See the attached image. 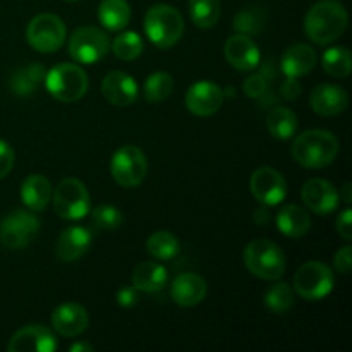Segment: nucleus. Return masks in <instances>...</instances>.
<instances>
[{"label": "nucleus", "instance_id": "33", "mask_svg": "<svg viewBox=\"0 0 352 352\" xmlns=\"http://www.w3.org/2000/svg\"><path fill=\"white\" fill-rule=\"evenodd\" d=\"M265 306L272 313L277 315H285L294 306V292L287 284H274L267 292H265Z\"/></svg>", "mask_w": 352, "mask_h": 352}, {"label": "nucleus", "instance_id": "35", "mask_svg": "<svg viewBox=\"0 0 352 352\" xmlns=\"http://www.w3.org/2000/svg\"><path fill=\"white\" fill-rule=\"evenodd\" d=\"M144 43L141 40V36L133 31H127V33H120L119 36H116V40L112 41V52L117 58L120 60H134V58L140 57L143 54Z\"/></svg>", "mask_w": 352, "mask_h": 352}, {"label": "nucleus", "instance_id": "30", "mask_svg": "<svg viewBox=\"0 0 352 352\" xmlns=\"http://www.w3.org/2000/svg\"><path fill=\"white\" fill-rule=\"evenodd\" d=\"M323 71L332 78L344 79L351 74L352 58L351 52L346 47H332L322 55Z\"/></svg>", "mask_w": 352, "mask_h": 352}, {"label": "nucleus", "instance_id": "26", "mask_svg": "<svg viewBox=\"0 0 352 352\" xmlns=\"http://www.w3.org/2000/svg\"><path fill=\"white\" fill-rule=\"evenodd\" d=\"M98 19L109 31H120L129 24L131 7L127 0H102L98 7Z\"/></svg>", "mask_w": 352, "mask_h": 352}, {"label": "nucleus", "instance_id": "31", "mask_svg": "<svg viewBox=\"0 0 352 352\" xmlns=\"http://www.w3.org/2000/svg\"><path fill=\"white\" fill-rule=\"evenodd\" d=\"M146 250L155 260L168 261L177 256L181 246L174 234L167 232V230H158V232L151 234L150 239L146 241Z\"/></svg>", "mask_w": 352, "mask_h": 352}, {"label": "nucleus", "instance_id": "45", "mask_svg": "<svg viewBox=\"0 0 352 352\" xmlns=\"http://www.w3.org/2000/svg\"><path fill=\"white\" fill-rule=\"evenodd\" d=\"M65 2H76V0H65Z\"/></svg>", "mask_w": 352, "mask_h": 352}, {"label": "nucleus", "instance_id": "18", "mask_svg": "<svg viewBox=\"0 0 352 352\" xmlns=\"http://www.w3.org/2000/svg\"><path fill=\"white\" fill-rule=\"evenodd\" d=\"M102 93L112 105L129 107L138 100L136 81L122 71H112L103 78Z\"/></svg>", "mask_w": 352, "mask_h": 352}, {"label": "nucleus", "instance_id": "41", "mask_svg": "<svg viewBox=\"0 0 352 352\" xmlns=\"http://www.w3.org/2000/svg\"><path fill=\"white\" fill-rule=\"evenodd\" d=\"M136 301L138 294L134 287H122L117 292V302H119L120 306H124V308H129V306L136 305Z\"/></svg>", "mask_w": 352, "mask_h": 352}, {"label": "nucleus", "instance_id": "24", "mask_svg": "<svg viewBox=\"0 0 352 352\" xmlns=\"http://www.w3.org/2000/svg\"><path fill=\"white\" fill-rule=\"evenodd\" d=\"M277 227L284 236L302 237L311 229V217L298 205H287L278 212Z\"/></svg>", "mask_w": 352, "mask_h": 352}, {"label": "nucleus", "instance_id": "42", "mask_svg": "<svg viewBox=\"0 0 352 352\" xmlns=\"http://www.w3.org/2000/svg\"><path fill=\"white\" fill-rule=\"evenodd\" d=\"M299 93H301V85L298 82V79L287 78V81L282 85V95H284L285 98L292 100L296 98V96H299Z\"/></svg>", "mask_w": 352, "mask_h": 352}, {"label": "nucleus", "instance_id": "32", "mask_svg": "<svg viewBox=\"0 0 352 352\" xmlns=\"http://www.w3.org/2000/svg\"><path fill=\"white\" fill-rule=\"evenodd\" d=\"M174 91V79L168 72L158 71L153 72L150 78L144 81L143 95L144 100L150 103H160L167 100Z\"/></svg>", "mask_w": 352, "mask_h": 352}, {"label": "nucleus", "instance_id": "6", "mask_svg": "<svg viewBox=\"0 0 352 352\" xmlns=\"http://www.w3.org/2000/svg\"><path fill=\"white\" fill-rule=\"evenodd\" d=\"M110 172H112L113 181L122 188H138L146 177V157L138 146L126 144L113 153L112 162H110Z\"/></svg>", "mask_w": 352, "mask_h": 352}, {"label": "nucleus", "instance_id": "13", "mask_svg": "<svg viewBox=\"0 0 352 352\" xmlns=\"http://www.w3.org/2000/svg\"><path fill=\"white\" fill-rule=\"evenodd\" d=\"M186 107L198 117H210L219 112L223 103V91L219 85L210 81L195 82L186 93Z\"/></svg>", "mask_w": 352, "mask_h": 352}, {"label": "nucleus", "instance_id": "38", "mask_svg": "<svg viewBox=\"0 0 352 352\" xmlns=\"http://www.w3.org/2000/svg\"><path fill=\"white\" fill-rule=\"evenodd\" d=\"M14 167V151L9 143L0 140V179L7 177Z\"/></svg>", "mask_w": 352, "mask_h": 352}, {"label": "nucleus", "instance_id": "43", "mask_svg": "<svg viewBox=\"0 0 352 352\" xmlns=\"http://www.w3.org/2000/svg\"><path fill=\"white\" fill-rule=\"evenodd\" d=\"M339 198H342L344 203L351 205V201H352V186L349 184V182H346V184L342 186V191L339 192Z\"/></svg>", "mask_w": 352, "mask_h": 352}, {"label": "nucleus", "instance_id": "5", "mask_svg": "<svg viewBox=\"0 0 352 352\" xmlns=\"http://www.w3.org/2000/svg\"><path fill=\"white\" fill-rule=\"evenodd\" d=\"M47 91L55 100L72 103L81 100L88 91V76L76 64H58L45 74Z\"/></svg>", "mask_w": 352, "mask_h": 352}, {"label": "nucleus", "instance_id": "16", "mask_svg": "<svg viewBox=\"0 0 352 352\" xmlns=\"http://www.w3.org/2000/svg\"><path fill=\"white\" fill-rule=\"evenodd\" d=\"M227 62L237 71H253L260 64V48L248 34H234L223 45Z\"/></svg>", "mask_w": 352, "mask_h": 352}, {"label": "nucleus", "instance_id": "37", "mask_svg": "<svg viewBox=\"0 0 352 352\" xmlns=\"http://www.w3.org/2000/svg\"><path fill=\"white\" fill-rule=\"evenodd\" d=\"M267 86L268 82L267 79H265V76L254 74V76H250V78L244 81L243 89L250 98H260V96L265 95V91H267Z\"/></svg>", "mask_w": 352, "mask_h": 352}, {"label": "nucleus", "instance_id": "3", "mask_svg": "<svg viewBox=\"0 0 352 352\" xmlns=\"http://www.w3.org/2000/svg\"><path fill=\"white\" fill-rule=\"evenodd\" d=\"M144 31L155 47L170 48L181 40L184 33V19L175 7L157 3L150 7L144 16Z\"/></svg>", "mask_w": 352, "mask_h": 352}, {"label": "nucleus", "instance_id": "20", "mask_svg": "<svg viewBox=\"0 0 352 352\" xmlns=\"http://www.w3.org/2000/svg\"><path fill=\"white\" fill-rule=\"evenodd\" d=\"M208 285L206 280L198 274H181L174 278L170 285V296L179 306L184 308H192L199 305L206 298Z\"/></svg>", "mask_w": 352, "mask_h": 352}, {"label": "nucleus", "instance_id": "27", "mask_svg": "<svg viewBox=\"0 0 352 352\" xmlns=\"http://www.w3.org/2000/svg\"><path fill=\"white\" fill-rule=\"evenodd\" d=\"M298 117L285 107H275L267 117V129L277 140H289L298 131Z\"/></svg>", "mask_w": 352, "mask_h": 352}, {"label": "nucleus", "instance_id": "17", "mask_svg": "<svg viewBox=\"0 0 352 352\" xmlns=\"http://www.w3.org/2000/svg\"><path fill=\"white\" fill-rule=\"evenodd\" d=\"M89 315L85 306L78 302H65L52 313V327L62 337H78L88 329Z\"/></svg>", "mask_w": 352, "mask_h": 352}, {"label": "nucleus", "instance_id": "25", "mask_svg": "<svg viewBox=\"0 0 352 352\" xmlns=\"http://www.w3.org/2000/svg\"><path fill=\"white\" fill-rule=\"evenodd\" d=\"M131 278H133V287L136 291L155 294L167 284V270L162 265L146 261L134 268Z\"/></svg>", "mask_w": 352, "mask_h": 352}, {"label": "nucleus", "instance_id": "10", "mask_svg": "<svg viewBox=\"0 0 352 352\" xmlns=\"http://www.w3.org/2000/svg\"><path fill=\"white\" fill-rule=\"evenodd\" d=\"M109 36L95 26L78 28L69 40V55L79 64H96L109 54Z\"/></svg>", "mask_w": 352, "mask_h": 352}, {"label": "nucleus", "instance_id": "29", "mask_svg": "<svg viewBox=\"0 0 352 352\" xmlns=\"http://www.w3.org/2000/svg\"><path fill=\"white\" fill-rule=\"evenodd\" d=\"M45 74H47V71H45L43 65L40 64H31L28 65V67L19 69V71L10 78V89L19 96L31 95V93L34 91V88L43 81Z\"/></svg>", "mask_w": 352, "mask_h": 352}, {"label": "nucleus", "instance_id": "1", "mask_svg": "<svg viewBox=\"0 0 352 352\" xmlns=\"http://www.w3.org/2000/svg\"><path fill=\"white\" fill-rule=\"evenodd\" d=\"M347 10L337 0H322L305 17L306 36L316 45H330L339 40L347 28Z\"/></svg>", "mask_w": 352, "mask_h": 352}, {"label": "nucleus", "instance_id": "11", "mask_svg": "<svg viewBox=\"0 0 352 352\" xmlns=\"http://www.w3.org/2000/svg\"><path fill=\"white\" fill-rule=\"evenodd\" d=\"M40 230V220L26 210H14L0 222V243L9 250L30 246Z\"/></svg>", "mask_w": 352, "mask_h": 352}, {"label": "nucleus", "instance_id": "36", "mask_svg": "<svg viewBox=\"0 0 352 352\" xmlns=\"http://www.w3.org/2000/svg\"><path fill=\"white\" fill-rule=\"evenodd\" d=\"M91 220L96 229L100 230H117L122 226V213L110 205L96 206L91 213Z\"/></svg>", "mask_w": 352, "mask_h": 352}, {"label": "nucleus", "instance_id": "15", "mask_svg": "<svg viewBox=\"0 0 352 352\" xmlns=\"http://www.w3.org/2000/svg\"><path fill=\"white\" fill-rule=\"evenodd\" d=\"M302 201L316 215H329L339 206V192L332 182L325 179H309L302 186Z\"/></svg>", "mask_w": 352, "mask_h": 352}, {"label": "nucleus", "instance_id": "22", "mask_svg": "<svg viewBox=\"0 0 352 352\" xmlns=\"http://www.w3.org/2000/svg\"><path fill=\"white\" fill-rule=\"evenodd\" d=\"M316 65V52L306 43H296L285 50L282 57V71L287 78L298 79L313 71Z\"/></svg>", "mask_w": 352, "mask_h": 352}, {"label": "nucleus", "instance_id": "34", "mask_svg": "<svg viewBox=\"0 0 352 352\" xmlns=\"http://www.w3.org/2000/svg\"><path fill=\"white\" fill-rule=\"evenodd\" d=\"M267 23V14L260 7H246L239 10L234 17V30L241 34H254L260 33Z\"/></svg>", "mask_w": 352, "mask_h": 352}, {"label": "nucleus", "instance_id": "19", "mask_svg": "<svg viewBox=\"0 0 352 352\" xmlns=\"http://www.w3.org/2000/svg\"><path fill=\"white\" fill-rule=\"evenodd\" d=\"M309 105L318 116L333 117L342 113L349 105V96L346 89L336 85L316 86L309 96Z\"/></svg>", "mask_w": 352, "mask_h": 352}, {"label": "nucleus", "instance_id": "9", "mask_svg": "<svg viewBox=\"0 0 352 352\" xmlns=\"http://www.w3.org/2000/svg\"><path fill=\"white\" fill-rule=\"evenodd\" d=\"M28 43L41 54L57 52L64 45L65 24L55 14H38L26 28Z\"/></svg>", "mask_w": 352, "mask_h": 352}, {"label": "nucleus", "instance_id": "21", "mask_svg": "<svg viewBox=\"0 0 352 352\" xmlns=\"http://www.w3.org/2000/svg\"><path fill=\"white\" fill-rule=\"evenodd\" d=\"M91 234L85 227H67L57 239V256L62 261H76L88 253Z\"/></svg>", "mask_w": 352, "mask_h": 352}, {"label": "nucleus", "instance_id": "23", "mask_svg": "<svg viewBox=\"0 0 352 352\" xmlns=\"http://www.w3.org/2000/svg\"><path fill=\"white\" fill-rule=\"evenodd\" d=\"M21 199L31 212H43L52 199V184L45 175H28L21 184Z\"/></svg>", "mask_w": 352, "mask_h": 352}, {"label": "nucleus", "instance_id": "4", "mask_svg": "<svg viewBox=\"0 0 352 352\" xmlns=\"http://www.w3.org/2000/svg\"><path fill=\"white\" fill-rule=\"evenodd\" d=\"M244 265L254 277L278 280L285 274V254L268 239H254L244 250Z\"/></svg>", "mask_w": 352, "mask_h": 352}, {"label": "nucleus", "instance_id": "40", "mask_svg": "<svg viewBox=\"0 0 352 352\" xmlns=\"http://www.w3.org/2000/svg\"><path fill=\"white\" fill-rule=\"evenodd\" d=\"M336 226H337V232H339V236L342 237L344 241L352 239V210L351 208L344 210V212L340 213Z\"/></svg>", "mask_w": 352, "mask_h": 352}, {"label": "nucleus", "instance_id": "14", "mask_svg": "<svg viewBox=\"0 0 352 352\" xmlns=\"http://www.w3.org/2000/svg\"><path fill=\"white\" fill-rule=\"evenodd\" d=\"M9 352H54L57 351V339L45 325H30L17 330L10 339Z\"/></svg>", "mask_w": 352, "mask_h": 352}, {"label": "nucleus", "instance_id": "8", "mask_svg": "<svg viewBox=\"0 0 352 352\" xmlns=\"http://www.w3.org/2000/svg\"><path fill=\"white\" fill-rule=\"evenodd\" d=\"M333 289V272L322 261H308L294 274V291L306 301L325 299Z\"/></svg>", "mask_w": 352, "mask_h": 352}, {"label": "nucleus", "instance_id": "2", "mask_svg": "<svg viewBox=\"0 0 352 352\" xmlns=\"http://www.w3.org/2000/svg\"><path fill=\"white\" fill-rule=\"evenodd\" d=\"M339 153V140L325 129H313L299 134L292 144V157L306 168H323Z\"/></svg>", "mask_w": 352, "mask_h": 352}, {"label": "nucleus", "instance_id": "7", "mask_svg": "<svg viewBox=\"0 0 352 352\" xmlns=\"http://www.w3.org/2000/svg\"><path fill=\"white\" fill-rule=\"evenodd\" d=\"M54 196V208L64 220H81L89 212V195L79 179L69 177L58 182Z\"/></svg>", "mask_w": 352, "mask_h": 352}, {"label": "nucleus", "instance_id": "44", "mask_svg": "<svg viewBox=\"0 0 352 352\" xmlns=\"http://www.w3.org/2000/svg\"><path fill=\"white\" fill-rule=\"evenodd\" d=\"M93 349H95V347H93L91 344H81V342L74 344V346L69 347V351H71V352H82V351H85V352H91Z\"/></svg>", "mask_w": 352, "mask_h": 352}, {"label": "nucleus", "instance_id": "39", "mask_svg": "<svg viewBox=\"0 0 352 352\" xmlns=\"http://www.w3.org/2000/svg\"><path fill=\"white\" fill-rule=\"evenodd\" d=\"M352 263V250L351 246H344L342 250L337 251L336 258H333V268L339 274H349Z\"/></svg>", "mask_w": 352, "mask_h": 352}, {"label": "nucleus", "instance_id": "12", "mask_svg": "<svg viewBox=\"0 0 352 352\" xmlns=\"http://www.w3.org/2000/svg\"><path fill=\"white\" fill-rule=\"evenodd\" d=\"M251 192L265 206H277L287 196V182L284 175L272 167H260L250 181Z\"/></svg>", "mask_w": 352, "mask_h": 352}, {"label": "nucleus", "instance_id": "28", "mask_svg": "<svg viewBox=\"0 0 352 352\" xmlns=\"http://www.w3.org/2000/svg\"><path fill=\"white\" fill-rule=\"evenodd\" d=\"M222 6L220 0H189V16L201 30L213 28L220 19Z\"/></svg>", "mask_w": 352, "mask_h": 352}]
</instances>
